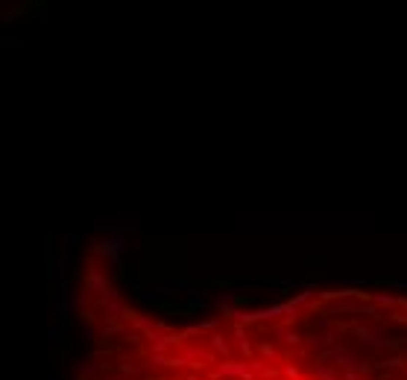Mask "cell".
I'll list each match as a JSON object with an SVG mask.
<instances>
[{
  "instance_id": "1",
  "label": "cell",
  "mask_w": 407,
  "mask_h": 380,
  "mask_svg": "<svg viewBox=\"0 0 407 380\" xmlns=\"http://www.w3.org/2000/svg\"><path fill=\"white\" fill-rule=\"evenodd\" d=\"M252 372L249 363H237V360H226V363H217L214 366V375L217 378H226V380H243Z\"/></svg>"
},
{
  "instance_id": "2",
  "label": "cell",
  "mask_w": 407,
  "mask_h": 380,
  "mask_svg": "<svg viewBox=\"0 0 407 380\" xmlns=\"http://www.w3.org/2000/svg\"><path fill=\"white\" fill-rule=\"evenodd\" d=\"M358 339H361L363 345H369L372 351H381V348H387L384 328H358Z\"/></svg>"
},
{
  "instance_id": "3",
  "label": "cell",
  "mask_w": 407,
  "mask_h": 380,
  "mask_svg": "<svg viewBox=\"0 0 407 380\" xmlns=\"http://www.w3.org/2000/svg\"><path fill=\"white\" fill-rule=\"evenodd\" d=\"M331 357H334V363H337L340 369H346V372H361V363L355 360V354H352V348H343V345H334V348H331Z\"/></svg>"
},
{
  "instance_id": "4",
  "label": "cell",
  "mask_w": 407,
  "mask_h": 380,
  "mask_svg": "<svg viewBox=\"0 0 407 380\" xmlns=\"http://www.w3.org/2000/svg\"><path fill=\"white\" fill-rule=\"evenodd\" d=\"M214 304L220 307V313H223V316H228L231 310H234V307H237V304H240V295H231V292H220V295L214 298Z\"/></svg>"
},
{
  "instance_id": "5",
  "label": "cell",
  "mask_w": 407,
  "mask_h": 380,
  "mask_svg": "<svg viewBox=\"0 0 407 380\" xmlns=\"http://www.w3.org/2000/svg\"><path fill=\"white\" fill-rule=\"evenodd\" d=\"M88 290H73L70 292V313H82L85 310V304H88Z\"/></svg>"
},
{
  "instance_id": "6",
  "label": "cell",
  "mask_w": 407,
  "mask_h": 380,
  "mask_svg": "<svg viewBox=\"0 0 407 380\" xmlns=\"http://www.w3.org/2000/svg\"><path fill=\"white\" fill-rule=\"evenodd\" d=\"M272 336H284L287 345H299V342H302V336L296 334V331H290L287 325H275V328H272Z\"/></svg>"
},
{
  "instance_id": "7",
  "label": "cell",
  "mask_w": 407,
  "mask_h": 380,
  "mask_svg": "<svg viewBox=\"0 0 407 380\" xmlns=\"http://www.w3.org/2000/svg\"><path fill=\"white\" fill-rule=\"evenodd\" d=\"M369 298H372L378 307H390V310H396L399 301H402V298H396V295H390V292H375V295H369Z\"/></svg>"
},
{
  "instance_id": "8",
  "label": "cell",
  "mask_w": 407,
  "mask_h": 380,
  "mask_svg": "<svg viewBox=\"0 0 407 380\" xmlns=\"http://www.w3.org/2000/svg\"><path fill=\"white\" fill-rule=\"evenodd\" d=\"M106 366L103 363H97V360H88V363H82L79 366V378H94V375H100Z\"/></svg>"
},
{
  "instance_id": "9",
  "label": "cell",
  "mask_w": 407,
  "mask_h": 380,
  "mask_svg": "<svg viewBox=\"0 0 407 380\" xmlns=\"http://www.w3.org/2000/svg\"><path fill=\"white\" fill-rule=\"evenodd\" d=\"M314 295H317V290H314V287H305V290L299 292V295H296L290 304H293V307H305V304H308V301H311Z\"/></svg>"
},
{
  "instance_id": "10",
  "label": "cell",
  "mask_w": 407,
  "mask_h": 380,
  "mask_svg": "<svg viewBox=\"0 0 407 380\" xmlns=\"http://www.w3.org/2000/svg\"><path fill=\"white\" fill-rule=\"evenodd\" d=\"M205 304V298L203 295H200V292H188V307H185V313H194V310H200V307H203Z\"/></svg>"
},
{
  "instance_id": "11",
  "label": "cell",
  "mask_w": 407,
  "mask_h": 380,
  "mask_svg": "<svg viewBox=\"0 0 407 380\" xmlns=\"http://www.w3.org/2000/svg\"><path fill=\"white\" fill-rule=\"evenodd\" d=\"M214 328H217V322H191L185 334H200V331H214Z\"/></svg>"
},
{
  "instance_id": "12",
  "label": "cell",
  "mask_w": 407,
  "mask_h": 380,
  "mask_svg": "<svg viewBox=\"0 0 407 380\" xmlns=\"http://www.w3.org/2000/svg\"><path fill=\"white\" fill-rule=\"evenodd\" d=\"M402 366H405L402 357H384V360L375 363V369H381V372H384V369H402Z\"/></svg>"
},
{
  "instance_id": "13",
  "label": "cell",
  "mask_w": 407,
  "mask_h": 380,
  "mask_svg": "<svg viewBox=\"0 0 407 380\" xmlns=\"http://www.w3.org/2000/svg\"><path fill=\"white\" fill-rule=\"evenodd\" d=\"M65 334H68L65 328H50V331H47V339H50V345H56V342H62V339H65Z\"/></svg>"
},
{
  "instance_id": "14",
  "label": "cell",
  "mask_w": 407,
  "mask_h": 380,
  "mask_svg": "<svg viewBox=\"0 0 407 380\" xmlns=\"http://www.w3.org/2000/svg\"><path fill=\"white\" fill-rule=\"evenodd\" d=\"M211 345H214V351H220V354H228V345L223 342V336H220V334H211Z\"/></svg>"
},
{
  "instance_id": "15",
  "label": "cell",
  "mask_w": 407,
  "mask_h": 380,
  "mask_svg": "<svg viewBox=\"0 0 407 380\" xmlns=\"http://www.w3.org/2000/svg\"><path fill=\"white\" fill-rule=\"evenodd\" d=\"M150 366H170V357H164V354H153V351H150Z\"/></svg>"
},
{
  "instance_id": "16",
  "label": "cell",
  "mask_w": 407,
  "mask_h": 380,
  "mask_svg": "<svg viewBox=\"0 0 407 380\" xmlns=\"http://www.w3.org/2000/svg\"><path fill=\"white\" fill-rule=\"evenodd\" d=\"M317 345H322V348H334V336H331V334L317 336Z\"/></svg>"
},
{
  "instance_id": "17",
  "label": "cell",
  "mask_w": 407,
  "mask_h": 380,
  "mask_svg": "<svg viewBox=\"0 0 407 380\" xmlns=\"http://www.w3.org/2000/svg\"><path fill=\"white\" fill-rule=\"evenodd\" d=\"M261 354H264V357H270V360H278V354H275V348H272L270 342H264V345H261Z\"/></svg>"
},
{
  "instance_id": "18",
  "label": "cell",
  "mask_w": 407,
  "mask_h": 380,
  "mask_svg": "<svg viewBox=\"0 0 407 380\" xmlns=\"http://www.w3.org/2000/svg\"><path fill=\"white\" fill-rule=\"evenodd\" d=\"M231 334L237 336V342H243V339H246V328H243V325H234V328H231Z\"/></svg>"
},
{
  "instance_id": "19",
  "label": "cell",
  "mask_w": 407,
  "mask_h": 380,
  "mask_svg": "<svg viewBox=\"0 0 407 380\" xmlns=\"http://www.w3.org/2000/svg\"><path fill=\"white\" fill-rule=\"evenodd\" d=\"M76 243H79V237H76V234H68V237H65V252H70Z\"/></svg>"
},
{
  "instance_id": "20",
  "label": "cell",
  "mask_w": 407,
  "mask_h": 380,
  "mask_svg": "<svg viewBox=\"0 0 407 380\" xmlns=\"http://www.w3.org/2000/svg\"><path fill=\"white\" fill-rule=\"evenodd\" d=\"M343 380H369L366 375H361V372H346L343 375Z\"/></svg>"
},
{
  "instance_id": "21",
  "label": "cell",
  "mask_w": 407,
  "mask_h": 380,
  "mask_svg": "<svg viewBox=\"0 0 407 380\" xmlns=\"http://www.w3.org/2000/svg\"><path fill=\"white\" fill-rule=\"evenodd\" d=\"M120 334V328H114V325H106V328H103V339H106V336H117Z\"/></svg>"
},
{
  "instance_id": "22",
  "label": "cell",
  "mask_w": 407,
  "mask_h": 380,
  "mask_svg": "<svg viewBox=\"0 0 407 380\" xmlns=\"http://www.w3.org/2000/svg\"><path fill=\"white\" fill-rule=\"evenodd\" d=\"M240 351H243L246 357H252V345H249V339H243V342H240Z\"/></svg>"
},
{
  "instance_id": "23",
  "label": "cell",
  "mask_w": 407,
  "mask_h": 380,
  "mask_svg": "<svg viewBox=\"0 0 407 380\" xmlns=\"http://www.w3.org/2000/svg\"><path fill=\"white\" fill-rule=\"evenodd\" d=\"M390 287H399V290H407V281H390Z\"/></svg>"
},
{
  "instance_id": "24",
  "label": "cell",
  "mask_w": 407,
  "mask_h": 380,
  "mask_svg": "<svg viewBox=\"0 0 407 380\" xmlns=\"http://www.w3.org/2000/svg\"><path fill=\"white\" fill-rule=\"evenodd\" d=\"M188 380H203V378H197V375H191V378H188Z\"/></svg>"
}]
</instances>
